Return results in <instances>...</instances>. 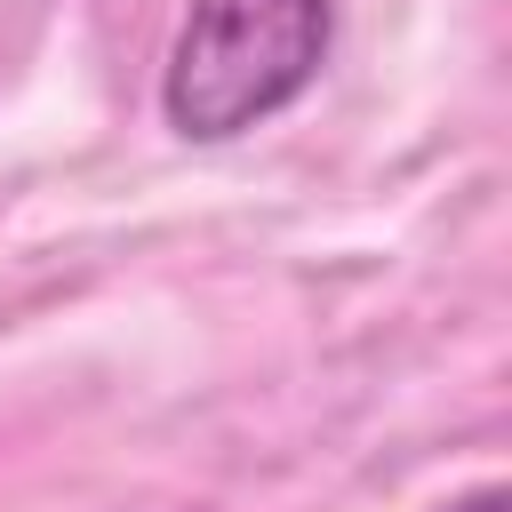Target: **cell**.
Returning a JSON list of instances; mask_svg holds the SVG:
<instances>
[{"mask_svg":"<svg viewBox=\"0 0 512 512\" xmlns=\"http://www.w3.org/2000/svg\"><path fill=\"white\" fill-rule=\"evenodd\" d=\"M336 48V0H184L168 64H160V120L184 144H232L280 120Z\"/></svg>","mask_w":512,"mask_h":512,"instance_id":"obj_1","label":"cell"},{"mask_svg":"<svg viewBox=\"0 0 512 512\" xmlns=\"http://www.w3.org/2000/svg\"><path fill=\"white\" fill-rule=\"evenodd\" d=\"M440 512H512V496L488 480V488H472V496H456V504H440Z\"/></svg>","mask_w":512,"mask_h":512,"instance_id":"obj_2","label":"cell"}]
</instances>
